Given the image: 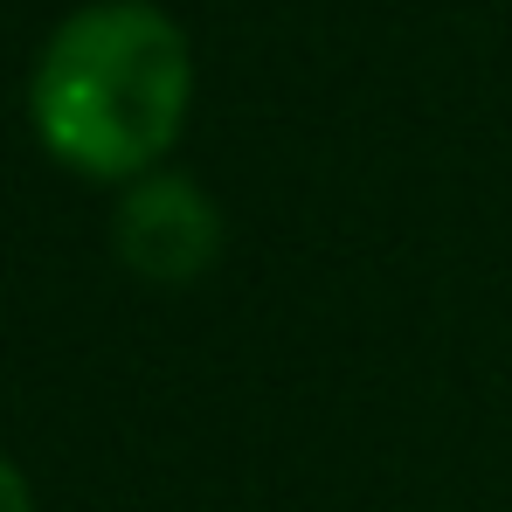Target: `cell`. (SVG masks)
Returning a JSON list of instances; mask_svg holds the SVG:
<instances>
[{"label":"cell","instance_id":"obj_1","mask_svg":"<svg viewBox=\"0 0 512 512\" xmlns=\"http://www.w3.org/2000/svg\"><path fill=\"white\" fill-rule=\"evenodd\" d=\"M194 104V56L153 0L77 7L35 56L28 118L49 160L84 180L132 187L160 173Z\"/></svg>","mask_w":512,"mask_h":512},{"label":"cell","instance_id":"obj_2","mask_svg":"<svg viewBox=\"0 0 512 512\" xmlns=\"http://www.w3.org/2000/svg\"><path fill=\"white\" fill-rule=\"evenodd\" d=\"M111 250H118V263L139 284L187 291V284H201L222 263V250H229V215H222V201L201 180L160 167V173H146V180H132L118 194Z\"/></svg>","mask_w":512,"mask_h":512},{"label":"cell","instance_id":"obj_3","mask_svg":"<svg viewBox=\"0 0 512 512\" xmlns=\"http://www.w3.org/2000/svg\"><path fill=\"white\" fill-rule=\"evenodd\" d=\"M0 512H35V499H28V478L0 457Z\"/></svg>","mask_w":512,"mask_h":512}]
</instances>
